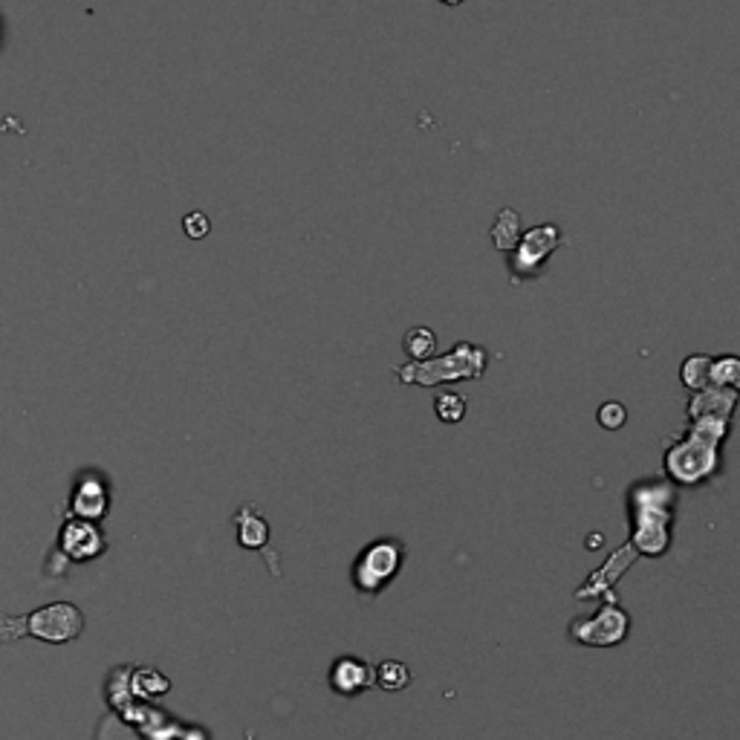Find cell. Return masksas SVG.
<instances>
[{
  "label": "cell",
  "mask_w": 740,
  "mask_h": 740,
  "mask_svg": "<svg viewBox=\"0 0 740 740\" xmlns=\"http://www.w3.org/2000/svg\"><path fill=\"white\" fill-rule=\"evenodd\" d=\"M625 420L628 414L619 403H604L602 408H599V423H602L604 428H611V432H616L619 425H625Z\"/></svg>",
  "instance_id": "17"
},
{
  "label": "cell",
  "mask_w": 740,
  "mask_h": 740,
  "mask_svg": "<svg viewBox=\"0 0 740 740\" xmlns=\"http://www.w3.org/2000/svg\"><path fill=\"white\" fill-rule=\"evenodd\" d=\"M443 3H448V7H457V3H463V0H443Z\"/></svg>",
  "instance_id": "18"
},
{
  "label": "cell",
  "mask_w": 740,
  "mask_h": 740,
  "mask_svg": "<svg viewBox=\"0 0 740 740\" xmlns=\"http://www.w3.org/2000/svg\"><path fill=\"white\" fill-rule=\"evenodd\" d=\"M110 506V492L108 483L101 481L99 475H85L70 492V510L67 517H81V521H101L108 515Z\"/></svg>",
  "instance_id": "7"
},
{
  "label": "cell",
  "mask_w": 740,
  "mask_h": 740,
  "mask_svg": "<svg viewBox=\"0 0 740 740\" xmlns=\"http://www.w3.org/2000/svg\"><path fill=\"white\" fill-rule=\"evenodd\" d=\"M561 229L555 224H539L532 229L521 231L517 244L506 251V264H510V275L515 284H524V280H535L544 273L546 260L553 251L561 249Z\"/></svg>",
  "instance_id": "4"
},
{
  "label": "cell",
  "mask_w": 740,
  "mask_h": 740,
  "mask_svg": "<svg viewBox=\"0 0 740 740\" xmlns=\"http://www.w3.org/2000/svg\"><path fill=\"white\" fill-rule=\"evenodd\" d=\"M521 217H517L515 209H501L495 217V224H492L490 229V238L492 244H495V249L501 251H510L512 246L517 244V238H521Z\"/></svg>",
  "instance_id": "10"
},
{
  "label": "cell",
  "mask_w": 740,
  "mask_h": 740,
  "mask_svg": "<svg viewBox=\"0 0 740 740\" xmlns=\"http://www.w3.org/2000/svg\"><path fill=\"white\" fill-rule=\"evenodd\" d=\"M182 229H186V235L191 240H200L209 235L211 224H209V215H203V211H191V215H186V220H182Z\"/></svg>",
  "instance_id": "16"
},
{
  "label": "cell",
  "mask_w": 740,
  "mask_h": 740,
  "mask_svg": "<svg viewBox=\"0 0 740 740\" xmlns=\"http://www.w3.org/2000/svg\"><path fill=\"white\" fill-rule=\"evenodd\" d=\"M58 550L70 561H93L108 550V539L93 521L67 517L61 535H58Z\"/></svg>",
  "instance_id": "5"
},
{
  "label": "cell",
  "mask_w": 740,
  "mask_h": 740,
  "mask_svg": "<svg viewBox=\"0 0 740 740\" xmlns=\"http://www.w3.org/2000/svg\"><path fill=\"white\" fill-rule=\"evenodd\" d=\"M738 403V388H718V385H709L703 391H694L689 403V420L700 417H718L729 420Z\"/></svg>",
  "instance_id": "8"
},
{
  "label": "cell",
  "mask_w": 740,
  "mask_h": 740,
  "mask_svg": "<svg viewBox=\"0 0 740 740\" xmlns=\"http://www.w3.org/2000/svg\"><path fill=\"white\" fill-rule=\"evenodd\" d=\"M399 559H403V555H399V544H396V541H379V544H374L362 555L359 568H356V584H359L362 590L374 593L382 584L391 582V575L399 568Z\"/></svg>",
  "instance_id": "6"
},
{
  "label": "cell",
  "mask_w": 740,
  "mask_h": 740,
  "mask_svg": "<svg viewBox=\"0 0 740 740\" xmlns=\"http://www.w3.org/2000/svg\"><path fill=\"white\" fill-rule=\"evenodd\" d=\"M490 365V353L483 347L472 345V342H461L443 356H432L423 362H405L394 371V376L405 385H423V388H434V385H448V382L461 379H481Z\"/></svg>",
  "instance_id": "3"
},
{
  "label": "cell",
  "mask_w": 740,
  "mask_h": 740,
  "mask_svg": "<svg viewBox=\"0 0 740 740\" xmlns=\"http://www.w3.org/2000/svg\"><path fill=\"white\" fill-rule=\"evenodd\" d=\"M738 379H740L738 356H712L709 385H718V388H738Z\"/></svg>",
  "instance_id": "14"
},
{
  "label": "cell",
  "mask_w": 740,
  "mask_h": 740,
  "mask_svg": "<svg viewBox=\"0 0 740 740\" xmlns=\"http://www.w3.org/2000/svg\"><path fill=\"white\" fill-rule=\"evenodd\" d=\"M330 683L338 694H347V698H353V694H359V691H365L374 685V669L359 660H338L336 665H333Z\"/></svg>",
  "instance_id": "9"
},
{
  "label": "cell",
  "mask_w": 740,
  "mask_h": 740,
  "mask_svg": "<svg viewBox=\"0 0 740 740\" xmlns=\"http://www.w3.org/2000/svg\"><path fill=\"white\" fill-rule=\"evenodd\" d=\"M709 374H712V356H706V353H694L680 367V379L689 391L709 388Z\"/></svg>",
  "instance_id": "12"
},
{
  "label": "cell",
  "mask_w": 740,
  "mask_h": 740,
  "mask_svg": "<svg viewBox=\"0 0 740 740\" xmlns=\"http://www.w3.org/2000/svg\"><path fill=\"white\" fill-rule=\"evenodd\" d=\"M374 683L385 691H403L411 683V671L403 662L385 660L379 669H374Z\"/></svg>",
  "instance_id": "13"
},
{
  "label": "cell",
  "mask_w": 740,
  "mask_h": 740,
  "mask_svg": "<svg viewBox=\"0 0 740 740\" xmlns=\"http://www.w3.org/2000/svg\"><path fill=\"white\" fill-rule=\"evenodd\" d=\"M729 434V420L700 417L691 420V428L683 440L665 452V468L677 483L694 486V483L712 477L720 466V443Z\"/></svg>",
  "instance_id": "1"
},
{
  "label": "cell",
  "mask_w": 740,
  "mask_h": 740,
  "mask_svg": "<svg viewBox=\"0 0 740 740\" xmlns=\"http://www.w3.org/2000/svg\"><path fill=\"white\" fill-rule=\"evenodd\" d=\"M85 631V613L72 602H50L23 616L0 613V648L32 637L47 645H67L76 642Z\"/></svg>",
  "instance_id": "2"
},
{
  "label": "cell",
  "mask_w": 740,
  "mask_h": 740,
  "mask_svg": "<svg viewBox=\"0 0 740 740\" xmlns=\"http://www.w3.org/2000/svg\"><path fill=\"white\" fill-rule=\"evenodd\" d=\"M434 347H437V336H434L432 327H411L403 338V351L408 362L432 359Z\"/></svg>",
  "instance_id": "11"
},
{
  "label": "cell",
  "mask_w": 740,
  "mask_h": 740,
  "mask_svg": "<svg viewBox=\"0 0 740 740\" xmlns=\"http://www.w3.org/2000/svg\"><path fill=\"white\" fill-rule=\"evenodd\" d=\"M434 411H437V417L443 420V423H461V420L466 417V396L440 394L437 399H434Z\"/></svg>",
  "instance_id": "15"
}]
</instances>
